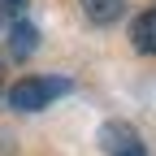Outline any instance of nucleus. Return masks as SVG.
I'll return each instance as SVG.
<instances>
[{"instance_id": "f257e3e1", "label": "nucleus", "mask_w": 156, "mask_h": 156, "mask_svg": "<svg viewBox=\"0 0 156 156\" xmlns=\"http://www.w3.org/2000/svg\"><path fill=\"white\" fill-rule=\"evenodd\" d=\"M65 91H74L69 78H56V74H30V78H17V83L5 91V104L17 113H39L48 108L52 100H61Z\"/></svg>"}, {"instance_id": "39448f33", "label": "nucleus", "mask_w": 156, "mask_h": 156, "mask_svg": "<svg viewBox=\"0 0 156 156\" xmlns=\"http://www.w3.org/2000/svg\"><path fill=\"white\" fill-rule=\"evenodd\" d=\"M83 9H87V17L95 26H108L126 13V0H83Z\"/></svg>"}, {"instance_id": "7ed1b4c3", "label": "nucleus", "mask_w": 156, "mask_h": 156, "mask_svg": "<svg viewBox=\"0 0 156 156\" xmlns=\"http://www.w3.org/2000/svg\"><path fill=\"white\" fill-rule=\"evenodd\" d=\"M130 44H134V52L156 56V9H143L139 17H134V26H130Z\"/></svg>"}, {"instance_id": "20e7f679", "label": "nucleus", "mask_w": 156, "mask_h": 156, "mask_svg": "<svg viewBox=\"0 0 156 156\" xmlns=\"http://www.w3.org/2000/svg\"><path fill=\"white\" fill-rule=\"evenodd\" d=\"M35 48H39V30L30 22H13L9 26V56H13V61H26Z\"/></svg>"}, {"instance_id": "423d86ee", "label": "nucleus", "mask_w": 156, "mask_h": 156, "mask_svg": "<svg viewBox=\"0 0 156 156\" xmlns=\"http://www.w3.org/2000/svg\"><path fill=\"white\" fill-rule=\"evenodd\" d=\"M22 13H26V0H0V26H13V22H22Z\"/></svg>"}, {"instance_id": "f03ea898", "label": "nucleus", "mask_w": 156, "mask_h": 156, "mask_svg": "<svg viewBox=\"0 0 156 156\" xmlns=\"http://www.w3.org/2000/svg\"><path fill=\"white\" fill-rule=\"evenodd\" d=\"M100 147H104L108 156H147L139 130H134L130 122H104V126H100Z\"/></svg>"}]
</instances>
